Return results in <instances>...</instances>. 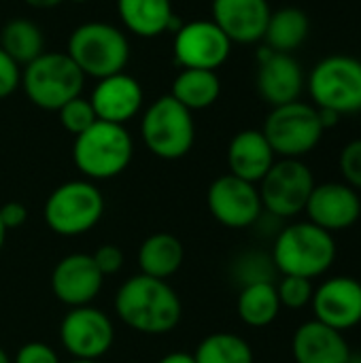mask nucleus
Wrapping results in <instances>:
<instances>
[{
  "label": "nucleus",
  "instance_id": "obj_42",
  "mask_svg": "<svg viewBox=\"0 0 361 363\" xmlns=\"http://www.w3.org/2000/svg\"><path fill=\"white\" fill-rule=\"evenodd\" d=\"M70 363H100V362H79V359H72Z\"/></svg>",
  "mask_w": 361,
  "mask_h": 363
},
{
  "label": "nucleus",
  "instance_id": "obj_21",
  "mask_svg": "<svg viewBox=\"0 0 361 363\" xmlns=\"http://www.w3.org/2000/svg\"><path fill=\"white\" fill-rule=\"evenodd\" d=\"M277 162V155L262 130L238 132L228 147L230 174L257 185Z\"/></svg>",
  "mask_w": 361,
  "mask_h": 363
},
{
  "label": "nucleus",
  "instance_id": "obj_32",
  "mask_svg": "<svg viewBox=\"0 0 361 363\" xmlns=\"http://www.w3.org/2000/svg\"><path fill=\"white\" fill-rule=\"evenodd\" d=\"M338 168L343 181L351 185L355 191H361V138L347 143L338 157Z\"/></svg>",
  "mask_w": 361,
  "mask_h": 363
},
{
  "label": "nucleus",
  "instance_id": "obj_37",
  "mask_svg": "<svg viewBox=\"0 0 361 363\" xmlns=\"http://www.w3.org/2000/svg\"><path fill=\"white\" fill-rule=\"evenodd\" d=\"M157 363H196L194 353H185V351H172L168 355H164Z\"/></svg>",
  "mask_w": 361,
  "mask_h": 363
},
{
  "label": "nucleus",
  "instance_id": "obj_17",
  "mask_svg": "<svg viewBox=\"0 0 361 363\" xmlns=\"http://www.w3.org/2000/svg\"><path fill=\"white\" fill-rule=\"evenodd\" d=\"M104 277L87 253H70L62 257L51 272V291L68 308L89 306L100 289Z\"/></svg>",
  "mask_w": 361,
  "mask_h": 363
},
{
  "label": "nucleus",
  "instance_id": "obj_13",
  "mask_svg": "<svg viewBox=\"0 0 361 363\" xmlns=\"http://www.w3.org/2000/svg\"><path fill=\"white\" fill-rule=\"evenodd\" d=\"M206 206L217 223L230 230H245L260 221L264 206L257 185L234 174L217 177L206 191Z\"/></svg>",
  "mask_w": 361,
  "mask_h": 363
},
{
  "label": "nucleus",
  "instance_id": "obj_9",
  "mask_svg": "<svg viewBox=\"0 0 361 363\" xmlns=\"http://www.w3.org/2000/svg\"><path fill=\"white\" fill-rule=\"evenodd\" d=\"M140 136L155 157L181 160L191 151L196 140L194 115L172 96H162L145 111Z\"/></svg>",
  "mask_w": 361,
  "mask_h": 363
},
{
  "label": "nucleus",
  "instance_id": "obj_34",
  "mask_svg": "<svg viewBox=\"0 0 361 363\" xmlns=\"http://www.w3.org/2000/svg\"><path fill=\"white\" fill-rule=\"evenodd\" d=\"M21 83L19 64L0 47V100L9 98Z\"/></svg>",
  "mask_w": 361,
  "mask_h": 363
},
{
  "label": "nucleus",
  "instance_id": "obj_27",
  "mask_svg": "<svg viewBox=\"0 0 361 363\" xmlns=\"http://www.w3.org/2000/svg\"><path fill=\"white\" fill-rule=\"evenodd\" d=\"M0 47L9 53L17 64H30L40 53H45V36L43 30L23 17L11 19L0 30Z\"/></svg>",
  "mask_w": 361,
  "mask_h": 363
},
{
  "label": "nucleus",
  "instance_id": "obj_24",
  "mask_svg": "<svg viewBox=\"0 0 361 363\" xmlns=\"http://www.w3.org/2000/svg\"><path fill=\"white\" fill-rule=\"evenodd\" d=\"M311 34V19L298 6H283L270 13L264 43L268 49L277 53H291L298 51Z\"/></svg>",
  "mask_w": 361,
  "mask_h": 363
},
{
  "label": "nucleus",
  "instance_id": "obj_2",
  "mask_svg": "<svg viewBox=\"0 0 361 363\" xmlns=\"http://www.w3.org/2000/svg\"><path fill=\"white\" fill-rule=\"evenodd\" d=\"M338 247L334 234L311 221H296L283 228L272 247V264L283 277L317 279L323 277L336 262Z\"/></svg>",
  "mask_w": 361,
  "mask_h": 363
},
{
  "label": "nucleus",
  "instance_id": "obj_41",
  "mask_svg": "<svg viewBox=\"0 0 361 363\" xmlns=\"http://www.w3.org/2000/svg\"><path fill=\"white\" fill-rule=\"evenodd\" d=\"M349 363H361V353H351Z\"/></svg>",
  "mask_w": 361,
  "mask_h": 363
},
{
  "label": "nucleus",
  "instance_id": "obj_26",
  "mask_svg": "<svg viewBox=\"0 0 361 363\" xmlns=\"http://www.w3.org/2000/svg\"><path fill=\"white\" fill-rule=\"evenodd\" d=\"M281 308L283 306L279 302L277 285L268 281L243 285L236 300V313L249 328H268L277 321Z\"/></svg>",
  "mask_w": 361,
  "mask_h": 363
},
{
  "label": "nucleus",
  "instance_id": "obj_25",
  "mask_svg": "<svg viewBox=\"0 0 361 363\" xmlns=\"http://www.w3.org/2000/svg\"><path fill=\"white\" fill-rule=\"evenodd\" d=\"M221 81L215 70L181 68L172 83V98L181 102L187 111H202L219 100Z\"/></svg>",
  "mask_w": 361,
  "mask_h": 363
},
{
  "label": "nucleus",
  "instance_id": "obj_12",
  "mask_svg": "<svg viewBox=\"0 0 361 363\" xmlns=\"http://www.w3.org/2000/svg\"><path fill=\"white\" fill-rule=\"evenodd\" d=\"M232 40L213 19H194L181 23L174 32V62L181 68L215 70L223 66L232 53Z\"/></svg>",
  "mask_w": 361,
  "mask_h": 363
},
{
  "label": "nucleus",
  "instance_id": "obj_29",
  "mask_svg": "<svg viewBox=\"0 0 361 363\" xmlns=\"http://www.w3.org/2000/svg\"><path fill=\"white\" fill-rule=\"evenodd\" d=\"M57 113H60V123L64 125V130L74 136H79L81 132H85L89 125H94L98 121L89 98H83V96L72 98Z\"/></svg>",
  "mask_w": 361,
  "mask_h": 363
},
{
  "label": "nucleus",
  "instance_id": "obj_33",
  "mask_svg": "<svg viewBox=\"0 0 361 363\" xmlns=\"http://www.w3.org/2000/svg\"><path fill=\"white\" fill-rule=\"evenodd\" d=\"M11 363H60V357L47 342L32 340L19 347V351L15 353V359Z\"/></svg>",
  "mask_w": 361,
  "mask_h": 363
},
{
  "label": "nucleus",
  "instance_id": "obj_36",
  "mask_svg": "<svg viewBox=\"0 0 361 363\" xmlns=\"http://www.w3.org/2000/svg\"><path fill=\"white\" fill-rule=\"evenodd\" d=\"M0 219L9 230H19L28 221V208L21 202H6L0 206Z\"/></svg>",
  "mask_w": 361,
  "mask_h": 363
},
{
  "label": "nucleus",
  "instance_id": "obj_38",
  "mask_svg": "<svg viewBox=\"0 0 361 363\" xmlns=\"http://www.w3.org/2000/svg\"><path fill=\"white\" fill-rule=\"evenodd\" d=\"M23 2L32 9H53V6L62 4L64 0H23Z\"/></svg>",
  "mask_w": 361,
  "mask_h": 363
},
{
  "label": "nucleus",
  "instance_id": "obj_8",
  "mask_svg": "<svg viewBox=\"0 0 361 363\" xmlns=\"http://www.w3.org/2000/svg\"><path fill=\"white\" fill-rule=\"evenodd\" d=\"M262 132L270 143L274 155L287 160H300L309 155L319 147L326 134L319 108L302 100L272 106Z\"/></svg>",
  "mask_w": 361,
  "mask_h": 363
},
{
  "label": "nucleus",
  "instance_id": "obj_15",
  "mask_svg": "<svg viewBox=\"0 0 361 363\" xmlns=\"http://www.w3.org/2000/svg\"><path fill=\"white\" fill-rule=\"evenodd\" d=\"M257 91L270 106L300 100L306 77L300 62L291 53H277L266 45L257 51Z\"/></svg>",
  "mask_w": 361,
  "mask_h": 363
},
{
  "label": "nucleus",
  "instance_id": "obj_20",
  "mask_svg": "<svg viewBox=\"0 0 361 363\" xmlns=\"http://www.w3.org/2000/svg\"><path fill=\"white\" fill-rule=\"evenodd\" d=\"M351 353L345 334L317 319L302 323L291 338V355L296 363H349Z\"/></svg>",
  "mask_w": 361,
  "mask_h": 363
},
{
  "label": "nucleus",
  "instance_id": "obj_3",
  "mask_svg": "<svg viewBox=\"0 0 361 363\" xmlns=\"http://www.w3.org/2000/svg\"><path fill=\"white\" fill-rule=\"evenodd\" d=\"M134 143L126 125L96 121L74 136L72 160L87 181H109L119 177L132 162Z\"/></svg>",
  "mask_w": 361,
  "mask_h": 363
},
{
  "label": "nucleus",
  "instance_id": "obj_22",
  "mask_svg": "<svg viewBox=\"0 0 361 363\" xmlns=\"http://www.w3.org/2000/svg\"><path fill=\"white\" fill-rule=\"evenodd\" d=\"M117 13L126 30L140 38H155L181 28L170 0H117Z\"/></svg>",
  "mask_w": 361,
  "mask_h": 363
},
{
  "label": "nucleus",
  "instance_id": "obj_16",
  "mask_svg": "<svg viewBox=\"0 0 361 363\" xmlns=\"http://www.w3.org/2000/svg\"><path fill=\"white\" fill-rule=\"evenodd\" d=\"M311 306L317 321L345 334L361 323V283L343 274L326 279L315 289Z\"/></svg>",
  "mask_w": 361,
  "mask_h": 363
},
{
  "label": "nucleus",
  "instance_id": "obj_23",
  "mask_svg": "<svg viewBox=\"0 0 361 363\" xmlns=\"http://www.w3.org/2000/svg\"><path fill=\"white\" fill-rule=\"evenodd\" d=\"M183 259H185L183 242L168 232L151 234L149 238L143 240L138 249L140 274L162 279V281H168L170 277H174L181 270Z\"/></svg>",
  "mask_w": 361,
  "mask_h": 363
},
{
  "label": "nucleus",
  "instance_id": "obj_40",
  "mask_svg": "<svg viewBox=\"0 0 361 363\" xmlns=\"http://www.w3.org/2000/svg\"><path fill=\"white\" fill-rule=\"evenodd\" d=\"M0 363H11V359H9V355H6V351L0 347Z\"/></svg>",
  "mask_w": 361,
  "mask_h": 363
},
{
  "label": "nucleus",
  "instance_id": "obj_4",
  "mask_svg": "<svg viewBox=\"0 0 361 363\" xmlns=\"http://www.w3.org/2000/svg\"><path fill=\"white\" fill-rule=\"evenodd\" d=\"M66 53L85 77L104 79L123 72L130 60L126 34L106 21H87L72 30Z\"/></svg>",
  "mask_w": 361,
  "mask_h": 363
},
{
  "label": "nucleus",
  "instance_id": "obj_7",
  "mask_svg": "<svg viewBox=\"0 0 361 363\" xmlns=\"http://www.w3.org/2000/svg\"><path fill=\"white\" fill-rule=\"evenodd\" d=\"M47 228L57 236H81L91 232L104 217V196L87 179L55 187L43 208Z\"/></svg>",
  "mask_w": 361,
  "mask_h": 363
},
{
  "label": "nucleus",
  "instance_id": "obj_35",
  "mask_svg": "<svg viewBox=\"0 0 361 363\" xmlns=\"http://www.w3.org/2000/svg\"><path fill=\"white\" fill-rule=\"evenodd\" d=\"M91 257H94L98 270L102 272V277L117 274L123 268V251L117 245H102L100 249H96V253Z\"/></svg>",
  "mask_w": 361,
  "mask_h": 363
},
{
  "label": "nucleus",
  "instance_id": "obj_19",
  "mask_svg": "<svg viewBox=\"0 0 361 363\" xmlns=\"http://www.w3.org/2000/svg\"><path fill=\"white\" fill-rule=\"evenodd\" d=\"M270 13L268 0H213V21L232 43L240 45L264 38Z\"/></svg>",
  "mask_w": 361,
  "mask_h": 363
},
{
  "label": "nucleus",
  "instance_id": "obj_39",
  "mask_svg": "<svg viewBox=\"0 0 361 363\" xmlns=\"http://www.w3.org/2000/svg\"><path fill=\"white\" fill-rule=\"evenodd\" d=\"M4 242H6V228H4V223H2V219H0V251H2V247H4Z\"/></svg>",
  "mask_w": 361,
  "mask_h": 363
},
{
  "label": "nucleus",
  "instance_id": "obj_10",
  "mask_svg": "<svg viewBox=\"0 0 361 363\" xmlns=\"http://www.w3.org/2000/svg\"><path fill=\"white\" fill-rule=\"evenodd\" d=\"M315 185V174L302 160L281 157L257 183V189L268 215L277 219H291L304 213Z\"/></svg>",
  "mask_w": 361,
  "mask_h": 363
},
{
  "label": "nucleus",
  "instance_id": "obj_18",
  "mask_svg": "<svg viewBox=\"0 0 361 363\" xmlns=\"http://www.w3.org/2000/svg\"><path fill=\"white\" fill-rule=\"evenodd\" d=\"M89 102L100 121L126 125L143 108V87L132 74L117 72L96 83Z\"/></svg>",
  "mask_w": 361,
  "mask_h": 363
},
{
  "label": "nucleus",
  "instance_id": "obj_1",
  "mask_svg": "<svg viewBox=\"0 0 361 363\" xmlns=\"http://www.w3.org/2000/svg\"><path fill=\"white\" fill-rule=\"evenodd\" d=\"M113 306L126 328L145 336L170 334L183 317L181 298L170 283L147 274L123 281L115 294Z\"/></svg>",
  "mask_w": 361,
  "mask_h": 363
},
{
  "label": "nucleus",
  "instance_id": "obj_31",
  "mask_svg": "<svg viewBox=\"0 0 361 363\" xmlns=\"http://www.w3.org/2000/svg\"><path fill=\"white\" fill-rule=\"evenodd\" d=\"M274 264L270 255L264 253H245L238 264H236V277L243 281V285H251V283H274Z\"/></svg>",
  "mask_w": 361,
  "mask_h": 363
},
{
  "label": "nucleus",
  "instance_id": "obj_6",
  "mask_svg": "<svg viewBox=\"0 0 361 363\" xmlns=\"http://www.w3.org/2000/svg\"><path fill=\"white\" fill-rule=\"evenodd\" d=\"M85 74L68 53H40L23 66L21 87L28 100L43 111H60L66 102L81 96Z\"/></svg>",
  "mask_w": 361,
  "mask_h": 363
},
{
  "label": "nucleus",
  "instance_id": "obj_43",
  "mask_svg": "<svg viewBox=\"0 0 361 363\" xmlns=\"http://www.w3.org/2000/svg\"><path fill=\"white\" fill-rule=\"evenodd\" d=\"M70 2H77V4H81V2H87V0H70Z\"/></svg>",
  "mask_w": 361,
  "mask_h": 363
},
{
  "label": "nucleus",
  "instance_id": "obj_5",
  "mask_svg": "<svg viewBox=\"0 0 361 363\" xmlns=\"http://www.w3.org/2000/svg\"><path fill=\"white\" fill-rule=\"evenodd\" d=\"M311 104L336 115L361 111V60L334 53L319 60L306 77Z\"/></svg>",
  "mask_w": 361,
  "mask_h": 363
},
{
  "label": "nucleus",
  "instance_id": "obj_28",
  "mask_svg": "<svg viewBox=\"0 0 361 363\" xmlns=\"http://www.w3.org/2000/svg\"><path fill=\"white\" fill-rule=\"evenodd\" d=\"M196 363H255L251 345L232 332H215L200 340L196 353Z\"/></svg>",
  "mask_w": 361,
  "mask_h": 363
},
{
  "label": "nucleus",
  "instance_id": "obj_14",
  "mask_svg": "<svg viewBox=\"0 0 361 363\" xmlns=\"http://www.w3.org/2000/svg\"><path fill=\"white\" fill-rule=\"evenodd\" d=\"M311 223L319 225L330 234L353 228L361 217V196L345 181H328L315 185L306 208Z\"/></svg>",
  "mask_w": 361,
  "mask_h": 363
},
{
  "label": "nucleus",
  "instance_id": "obj_11",
  "mask_svg": "<svg viewBox=\"0 0 361 363\" xmlns=\"http://www.w3.org/2000/svg\"><path fill=\"white\" fill-rule=\"evenodd\" d=\"M60 342L72 359L100 362L115 342V328L109 315L91 304L70 308L60 323Z\"/></svg>",
  "mask_w": 361,
  "mask_h": 363
},
{
  "label": "nucleus",
  "instance_id": "obj_30",
  "mask_svg": "<svg viewBox=\"0 0 361 363\" xmlns=\"http://www.w3.org/2000/svg\"><path fill=\"white\" fill-rule=\"evenodd\" d=\"M277 294H279V302L285 308L291 311H300L306 308L313 300L315 294V285L311 279H302V277H283L277 283Z\"/></svg>",
  "mask_w": 361,
  "mask_h": 363
}]
</instances>
